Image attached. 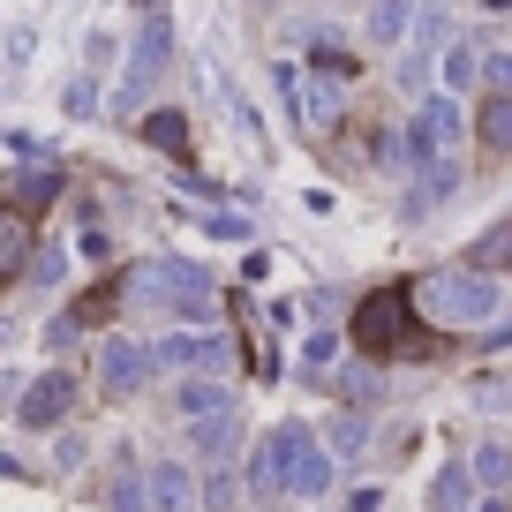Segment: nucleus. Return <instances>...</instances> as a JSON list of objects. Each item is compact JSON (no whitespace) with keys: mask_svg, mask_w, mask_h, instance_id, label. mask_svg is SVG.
Here are the masks:
<instances>
[{"mask_svg":"<svg viewBox=\"0 0 512 512\" xmlns=\"http://www.w3.org/2000/svg\"><path fill=\"white\" fill-rule=\"evenodd\" d=\"M415 279H392V287L362 294V309H354V339H362L369 354H422V324H415Z\"/></svg>","mask_w":512,"mask_h":512,"instance_id":"f257e3e1","label":"nucleus"},{"mask_svg":"<svg viewBox=\"0 0 512 512\" xmlns=\"http://www.w3.org/2000/svg\"><path fill=\"white\" fill-rule=\"evenodd\" d=\"M415 302H422V317H437V324H490L497 317V279L490 272H430V279H415Z\"/></svg>","mask_w":512,"mask_h":512,"instance_id":"f03ea898","label":"nucleus"},{"mask_svg":"<svg viewBox=\"0 0 512 512\" xmlns=\"http://www.w3.org/2000/svg\"><path fill=\"white\" fill-rule=\"evenodd\" d=\"M136 302H159L174 317L204 324L211 317V272L204 264H181V256H151L144 272H136Z\"/></svg>","mask_w":512,"mask_h":512,"instance_id":"7ed1b4c3","label":"nucleus"},{"mask_svg":"<svg viewBox=\"0 0 512 512\" xmlns=\"http://www.w3.org/2000/svg\"><path fill=\"white\" fill-rule=\"evenodd\" d=\"M166 53H174V31H166V16H151L144 31H136V46H128V76L121 91H113V113H136L151 98V83L166 76Z\"/></svg>","mask_w":512,"mask_h":512,"instance_id":"20e7f679","label":"nucleus"},{"mask_svg":"<svg viewBox=\"0 0 512 512\" xmlns=\"http://www.w3.org/2000/svg\"><path fill=\"white\" fill-rule=\"evenodd\" d=\"M151 377H159V347H144V339H121V332L98 347V392H106V400H136Z\"/></svg>","mask_w":512,"mask_h":512,"instance_id":"39448f33","label":"nucleus"},{"mask_svg":"<svg viewBox=\"0 0 512 512\" xmlns=\"http://www.w3.org/2000/svg\"><path fill=\"white\" fill-rule=\"evenodd\" d=\"M226 362H234V339H219L211 324H189V332L159 339V369H174V377H219Z\"/></svg>","mask_w":512,"mask_h":512,"instance_id":"423d86ee","label":"nucleus"},{"mask_svg":"<svg viewBox=\"0 0 512 512\" xmlns=\"http://www.w3.org/2000/svg\"><path fill=\"white\" fill-rule=\"evenodd\" d=\"M68 407H76V377H68V369H46V377L16 400V422L23 430H61Z\"/></svg>","mask_w":512,"mask_h":512,"instance_id":"0eeeda50","label":"nucleus"},{"mask_svg":"<svg viewBox=\"0 0 512 512\" xmlns=\"http://www.w3.org/2000/svg\"><path fill=\"white\" fill-rule=\"evenodd\" d=\"M332 445H324L317 430H309V422H294V460H287V490L294 497H324L332 490Z\"/></svg>","mask_w":512,"mask_h":512,"instance_id":"6e6552de","label":"nucleus"},{"mask_svg":"<svg viewBox=\"0 0 512 512\" xmlns=\"http://www.w3.org/2000/svg\"><path fill=\"white\" fill-rule=\"evenodd\" d=\"M287 460H294V422H272L264 445H256V460H249V490L279 497V490H287Z\"/></svg>","mask_w":512,"mask_h":512,"instance_id":"1a4fd4ad","label":"nucleus"},{"mask_svg":"<svg viewBox=\"0 0 512 512\" xmlns=\"http://www.w3.org/2000/svg\"><path fill=\"white\" fill-rule=\"evenodd\" d=\"M174 415L181 422H211V415H234V392L219 377H181L174 384Z\"/></svg>","mask_w":512,"mask_h":512,"instance_id":"9d476101","label":"nucleus"},{"mask_svg":"<svg viewBox=\"0 0 512 512\" xmlns=\"http://www.w3.org/2000/svg\"><path fill=\"white\" fill-rule=\"evenodd\" d=\"M196 497H204V490L189 482V467H181V460H159V467H151V512H189Z\"/></svg>","mask_w":512,"mask_h":512,"instance_id":"9b49d317","label":"nucleus"},{"mask_svg":"<svg viewBox=\"0 0 512 512\" xmlns=\"http://www.w3.org/2000/svg\"><path fill=\"white\" fill-rule=\"evenodd\" d=\"M234 445H241V407L234 415H211V422H189V452L196 460H226Z\"/></svg>","mask_w":512,"mask_h":512,"instance_id":"f8f14e48","label":"nucleus"},{"mask_svg":"<svg viewBox=\"0 0 512 512\" xmlns=\"http://www.w3.org/2000/svg\"><path fill=\"white\" fill-rule=\"evenodd\" d=\"M452 189H460V166H452V159H437L430 174H422L415 189H407V204H400V211H407V219H422V211H437Z\"/></svg>","mask_w":512,"mask_h":512,"instance_id":"ddd939ff","label":"nucleus"},{"mask_svg":"<svg viewBox=\"0 0 512 512\" xmlns=\"http://www.w3.org/2000/svg\"><path fill=\"white\" fill-rule=\"evenodd\" d=\"M339 400L369 415V400H384V369L377 362H347V369H339Z\"/></svg>","mask_w":512,"mask_h":512,"instance_id":"4468645a","label":"nucleus"},{"mask_svg":"<svg viewBox=\"0 0 512 512\" xmlns=\"http://www.w3.org/2000/svg\"><path fill=\"white\" fill-rule=\"evenodd\" d=\"M475 136H482V151H497V159H505V151H512V98H482Z\"/></svg>","mask_w":512,"mask_h":512,"instance_id":"2eb2a0df","label":"nucleus"},{"mask_svg":"<svg viewBox=\"0 0 512 512\" xmlns=\"http://www.w3.org/2000/svg\"><path fill=\"white\" fill-rule=\"evenodd\" d=\"M407 31H415V0H377V8H369V38H377V46H400Z\"/></svg>","mask_w":512,"mask_h":512,"instance_id":"dca6fc26","label":"nucleus"},{"mask_svg":"<svg viewBox=\"0 0 512 512\" xmlns=\"http://www.w3.org/2000/svg\"><path fill=\"white\" fill-rule=\"evenodd\" d=\"M53 196H61V174H53V166H23L16 174V211H46Z\"/></svg>","mask_w":512,"mask_h":512,"instance_id":"f3484780","label":"nucleus"},{"mask_svg":"<svg viewBox=\"0 0 512 512\" xmlns=\"http://www.w3.org/2000/svg\"><path fill=\"white\" fill-rule=\"evenodd\" d=\"M467 467H475L482 490H505V482H512V445H497V437H490V445L467 452Z\"/></svg>","mask_w":512,"mask_h":512,"instance_id":"a211bd4d","label":"nucleus"},{"mask_svg":"<svg viewBox=\"0 0 512 512\" xmlns=\"http://www.w3.org/2000/svg\"><path fill=\"white\" fill-rule=\"evenodd\" d=\"M144 144H159V151H189V121H181V106L144 113Z\"/></svg>","mask_w":512,"mask_h":512,"instance_id":"6ab92c4d","label":"nucleus"},{"mask_svg":"<svg viewBox=\"0 0 512 512\" xmlns=\"http://www.w3.org/2000/svg\"><path fill=\"white\" fill-rule=\"evenodd\" d=\"M113 512H151V475L128 467V452H121V475H113Z\"/></svg>","mask_w":512,"mask_h":512,"instance_id":"aec40b11","label":"nucleus"},{"mask_svg":"<svg viewBox=\"0 0 512 512\" xmlns=\"http://www.w3.org/2000/svg\"><path fill=\"white\" fill-rule=\"evenodd\" d=\"M324 445H332V460H354V452L369 445V415H362V407H347V415L324 430Z\"/></svg>","mask_w":512,"mask_h":512,"instance_id":"412c9836","label":"nucleus"},{"mask_svg":"<svg viewBox=\"0 0 512 512\" xmlns=\"http://www.w3.org/2000/svg\"><path fill=\"white\" fill-rule=\"evenodd\" d=\"M467 482H475V467H467V460H452V467H437V482H430V512H460V497H467Z\"/></svg>","mask_w":512,"mask_h":512,"instance_id":"4be33fe9","label":"nucleus"},{"mask_svg":"<svg viewBox=\"0 0 512 512\" xmlns=\"http://www.w3.org/2000/svg\"><path fill=\"white\" fill-rule=\"evenodd\" d=\"M467 264H475V272H497V264H512V219L497 226V234H482L475 249H467Z\"/></svg>","mask_w":512,"mask_h":512,"instance_id":"5701e85b","label":"nucleus"},{"mask_svg":"<svg viewBox=\"0 0 512 512\" xmlns=\"http://www.w3.org/2000/svg\"><path fill=\"white\" fill-rule=\"evenodd\" d=\"M61 113H68V121H91V113H98V83H91V68H83V76L61 91Z\"/></svg>","mask_w":512,"mask_h":512,"instance_id":"b1692460","label":"nucleus"},{"mask_svg":"<svg viewBox=\"0 0 512 512\" xmlns=\"http://www.w3.org/2000/svg\"><path fill=\"white\" fill-rule=\"evenodd\" d=\"M445 83H452V91L482 83V53H475V46H452V53H445Z\"/></svg>","mask_w":512,"mask_h":512,"instance_id":"393cba45","label":"nucleus"},{"mask_svg":"<svg viewBox=\"0 0 512 512\" xmlns=\"http://www.w3.org/2000/svg\"><path fill=\"white\" fill-rule=\"evenodd\" d=\"M113 302H121V279H113V287H91V294H83L76 309H68V324H98V317H106Z\"/></svg>","mask_w":512,"mask_h":512,"instance_id":"a878e982","label":"nucleus"},{"mask_svg":"<svg viewBox=\"0 0 512 512\" xmlns=\"http://www.w3.org/2000/svg\"><path fill=\"white\" fill-rule=\"evenodd\" d=\"M430 68H445V61H430V53H407V61H400V91H407V98H430Z\"/></svg>","mask_w":512,"mask_h":512,"instance_id":"bb28decb","label":"nucleus"},{"mask_svg":"<svg viewBox=\"0 0 512 512\" xmlns=\"http://www.w3.org/2000/svg\"><path fill=\"white\" fill-rule=\"evenodd\" d=\"M482 98H512V53H482Z\"/></svg>","mask_w":512,"mask_h":512,"instance_id":"cd10ccee","label":"nucleus"},{"mask_svg":"<svg viewBox=\"0 0 512 512\" xmlns=\"http://www.w3.org/2000/svg\"><path fill=\"white\" fill-rule=\"evenodd\" d=\"M437 46H445V8H422V16H415V53L437 61Z\"/></svg>","mask_w":512,"mask_h":512,"instance_id":"c85d7f7f","label":"nucleus"},{"mask_svg":"<svg viewBox=\"0 0 512 512\" xmlns=\"http://www.w3.org/2000/svg\"><path fill=\"white\" fill-rule=\"evenodd\" d=\"M339 362V332H309L302 339V369H332Z\"/></svg>","mask_w":512,"mask_h":512,"instance_id":"c756f323","label":"nucleus"},{"mask_svg":"<svg viewBox=\"0 0 512 512\" xmlns=\"http://www.w3.org/2000/svg\"><path fill=\"white\" fill-rule=\"evenodd\" d=\"M204 505H211V512H234V505H241V482H234V475H211V482H204Z\"/></svg>","mask_w":512,"mask_h":512,"instance_id":"7c9ffc66","label":"nucleus"},{"mask_svg":"<svg viewBox=\"0 0 512 512\" xmlns=\"http://www.w3.org/2000/svg\"><path fill=\"white\" fill-rule=\"evenodd\" d=\"M68 272V249H38L31 256V279H38V287H46V279H61Z\"/></svg>","mask_w":512,"mask_h":512,"instance_id":"2f4dec72","label":"nucleus"},{"mask_svg":"<svg viewBox=\"0 0 512 512\" xmlns=\"http://www.w3.org/2000/svg\"><path fill=\"white\" fill-rule=\"evenodd\" d=\"M204 234H219V241H249V219H226V211H211Z\"/></svg>","mask_w":512,"mask_h":512,"instance_id":"473e14b6","label":"nucleus"},{"mask_svg":"<svg viewBox=\"0 0 512 512\" xmlns=\"http://www.w3.org/2000/svg\"><path fill=\"white\" fill-rule=\"evenodd\" d=\"M113 61V31H91V46H83V68H91V76H98V68H106Z\"/></svg>","mask_w":512,"mask_h":512,"instance_id":"72a5a7b5","label":"nucleus"},{"mask_svg":"<svg viewBox=\"0 0 512 512\" xmlns=\"http://www.w3.org/2000/svg\"><path fill=\"white\" fill-rule=\"evenodd\" d=\"M53 467H83V437H61V445H53Z\"/></svg>","mask_w":512,"mask_h":512,"instance_id":"f704fd0d","label":"nucleus"},{"mask_svg":"<svg viewBox=\"0 0 512 512\" xmlns=\"http://www.w3.org/2000/svg\"><path fill=\"white\" fill-rule=\"evenodd\" d=\"M482 347H490V354H505V347H512V317H497L490 332H482Z\"/></svg>","mask_w":512,"mask_h":512,"instance_id":"c9c22d12","label":"nucleus"},{"mask_svg":"<svg viewBox=\"0 0 512 512\" xmlns=\"http://www.w3.org/2000/svg\"><path fill=\"white\" fill-rule=\"evenodd\" d=\"M475 512H512V505H505V497H482V505H475Z\"/></svg>","mask_w":512,"mask_h":512,"instance_id":"e433bc0d","label":"nucleus"},{"mask_svg":"<svg viewBox=\"0 0 512 512\" xmlns=\"http://www.w3.org/2000/svg\"><path fill=\"white\" fill-rule=\"evenodd\" d=\"M482 8H512V0H482Z\"/></svg>","mask_w":512,"mask_h":512,"instance_id":"4c0bfd02","label":"nucleus"}]
</instances>
